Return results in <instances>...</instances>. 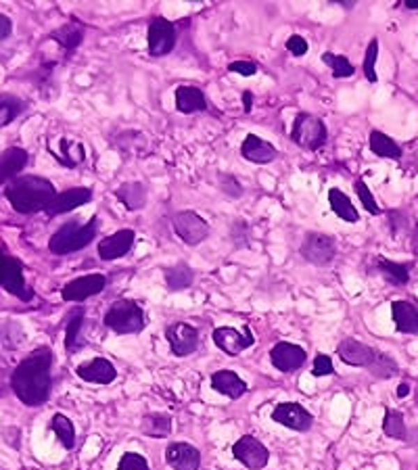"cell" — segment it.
Masks as SVG:
<instances>
[{"mask_svg":"<svg viewBox=\"0 0 418 470\" xmlns=\"http://www.w3.org/2000/svg\"><path fill=\"white\" fill-rule=\"evenodd\" d=\"M52 351L48 347H38L25 359L17 363L10 374V386L21 403L36 407L48 401L52 389Z\"/></svg>","mask_w":418,"mask_h":470,"instance_id":"1","label":"cell"},{"mask_svg":"<svg viewBox=\"0 0 418 470\" xmlns=\"http://www.w3.org/2000/svg\"><path fill=\"white\" fill-rule=\"evenodd\" d=\"M4 194L15 211L19 213H36L46 211L52 198L56 196V190L50 180L40 175H19L8 182L4 188Z\"/></svg>","mask_w":418,"mask_h":470,"instance_id":"2","label":"cell"},{"mask_svg":"<svg viewBox=\"0 0 418 470\" xmlns=\"http://www.w3.org/2000/svg\"><path fill=\"white\" fill-rule=\"evenodd\" d=\"M98 232V219L92 217L86 224L79 221H67L63 224L48 240V251L54 255H69L75 251H82L88 246Z\"/></svg>","mask_w":418,"mask_h":470,"instance_id":"3","label":"cell"},{"mask_svg":"<svg viewBox=\"0 0 418 470\" xmlns=\"http://www.w3.org/2000/svg\"><path fill=\"white\" fill-rule=\"evenodd\" d=\"M102 322H104L107 328H111L117 334H134V332H140L146 326V318H144L142 307L136 301H130V299L115 301L104 311Z\"/></svg>","mask_w":418,"mask_h":470,"instance_id":"4","label":"cell"},{"mask_svg":"<svg viewBox=\"0 0 418 470\" xmlns=\"http://www.w3.org/2000/svg\"><path fill=\"white\" fill-rule=\"evenodd\" d=\"M326 125L320 117L311 113H299L291 127V140L307 150H318L326 142Z\"/></svg>","mask_w":418,"mask_h":470,"instance_id":"5","label":"cell"},{"mask_svg":"<svg viewBox=\"0 0 418 470\" xmlns=\"http://www.w3.org/2000/svg\"><path fill=\"white\" fill-rule=\"evenodd\" d=\"M0 288H4L6 292L19 297L21 301H31L33 299V290L25 284L21 261L10 257V255H6L4 251H0Z\"/></svg>","mask_w":418,"mask_h":470,"instance_id":"6","label":"cell"},{"mask_svg":"<svg viewBox=\"0 0 418 470\" xmlns=\"http://www.w3.org/2000/svg\"><path fill=\"white\" fill-rule=\"evenodd\" d=\"M232 455H234L242 466H247V468H251V470H261V468H265L268 462H270V451H268V447H265L259 439H255L253 434H242V437H238V441L232 445Z\"/></svg>","mask_w":418,"mask_h":470,"instance_id":"7","label":"cell"},{"mask_svg":"<svg viewBox=\"0 0 418 470\" xmlns=\"http://www.w3.org/2000/svg\"><path fill=\"white\" fill-rule=\"evenodd\" d=\"M301 255L314 265H326L336 255V242L324 232H309L301 242Z\"/></svg>","mask_w":418,"mask_h":470,"instance_id":"8","label":"cell"},{"mask_svg":"<svg viewBox=\"0 0 418 470\" xmlns=\"http://www.w3.org/2000/svg\"><path fill=\"white\" fill-rule=\"evenodd\" d=\"M171 224H173L176 236H178L182 242L190 244V246L203 242V240L209 236V226H207V221H205L199 213H194V211H180V213H176Z\"/></svg>","mask_w":418,"mask_h":470,"instance_id":"9","label":"cell"},{"mask_svg":"<svg viewBox=\"0 0 418 470\" xmlns=\"http://www.w3.org/2000/svg\"><path fill=\"white\" fill-rule=\"evenodd\" d=\"M165 338L176 357H186L199 347V330L186 322H173L165 328Z\"/></svg>","mask_w":418,"mask_h":470,"instance_id":"10","label":"cell"},{"mask_svg":"<svg viewBox=\"0 0 418 470\" xmlns=\"http://www.w3.org/2000/svg\"><path fill=\"white\" fill-rule=\"evenodd\" d=\"M272 420L278 422L280 426L291 428V430L305 432V430L311 428L314 416H311L301 403H295V401H282V403H278V405L272 409Z\"/></svg>","mask_w":418,"mask_h":470,"instance_id":"11","label":"cell"},{"mask_svg":"<svg viewBox=\"0 0 418 470\" xmlns=\"http://www.w3.org/2000/svg\"><path fill=\"white\" fill-rule=\"evenodd\" d=\"M213 343L226 355L234 357V355L242 353L245 349H249L255 343V336L251 334V328L249 326H245L242 332H238L232 326H222V328H215L213 330Z\"/></svg>","mask_w":418,"mask_h":470,"instance_id":"12","label":"cell"},{"mask_svg":"<svg viewBox=\"0 0 418 470\" xmlns=\"http://www.w3.org/2000/svg\"><path fill=\"white\" fill-rule=\"evenodd\" d=\"M148 52L153 56H165L176 46V27L161 17H155L148 23Z\"/></svg>","mask_w":418,"mask_h":470,"instance_id":"13","label":"cell"},{"mask_svg":"<svg viewBox=\"0 0 418 470\" xmlns=\"http://www.w3.org/2000/svg\"><path fill=\"white\" fill-rule=\"evenodd\" d=\"M305 359H307L305 349L299 347V345H295V343H288V340H280V343H276L270 349V361H272V366L276 370H280V372H286V374L299 370L305 363Z\"/></svg>","mask_w":418,"mask_h":470,"instance_id":"14","label":"cell"},{"mask_svg":"<svg viewBox=\"0 0 418 470\" xmlns=\"http://www.w3.org/2000/svg\"><path fill=\"white\" fill-rule=\"evenodd\" d=\"M104 286H107V278L102 274H88V276H79L75 280H69L63 286L61 297L65 301L77 303V301H84L88 297L98 295L100 290H104Z\"/></svg>","mask_w":418,"mask_h":470,"instance_id":"15","label":"cell"},{"mask_svg":"<svg viewBox=\"0 0 418 470\" xmlns=\"http://www.w3.org/2000/svg\"><path fill=\"white\" fill-rule=\"evenodd\" d=\"M165 462L171 470H199L201 451L190 443H169L165 449Z\"/></svg>","mask_w":418,"mask_h":470,"instance_id":"16","label":"cell"},{"mask_svg":"<svg viewBox=\"0 0 418 470\" xmlns=\"http://www.w3.org/2000/svg\"><path fill=\"white\" fill-rule=\"evenodd\" d=\"M134 238H136V234L130 228H123V230L113 232L111 236H104L98 242V257L104 261H113V259L127 255L134 244Z\"/></svg>","mask_w":418,"mask_h":470,"instance_id":"17","label":"cell"},{"mask_svg":"<svg viewBox=\"0 0 418 470\" xmlns=\"http://www.w3.org/2000/svg\"><path fill=\"white\" fill-rule=\"evenodd\" d=\"M75 374L86 380V382H96V384H109L117 378L115 366L107 357H94L90 361H84L75 368Z\"/></svg>","mask_w":418,"mask_h":470,"instance_id":"18","label":"cell"},{"mask_svg":"<svg viewBox=\"0 0 418 470\" xmlns=\"http://www.w3.org/2000/svg\"><path fill=\"white\" fill-rule=\"evenodd\" d=\"M90 198H92V190H90V188H86V186L69 188V190L56 192V196H54L52 203L48 205L46 213H48V215L67 213V211H71V209H77V207L90 203Z\"/></svg>","mask_w":418,"mask_h":470,"instance_id":"19","label":"cell"},{"mask_svg":"<svg viewBox=\"0 0 418 470\" xmlns=\"http://www.w3.org/2000/svg\"><path fill=\"white\" fill-rule=\"evenodd\" d=\"M339 357L349 363V366H359V368H368L376 355V349L355 340V338H343L336 347Z\"/></svg>","mask_w":418,"mask_h":470,"instance_id":"20","label":"cell"},{"mask_svg":"<svg viewBox=\"0 0 418 470\" xmlns=\"http://www.w3.org/2000/svg\"><path fill=\"white\" fill-rule=\"evenodd\" d=\"M240 155H242L247 161H251V163L263 165V163L274 161L276 155H278V150H276V146H272L270 142L261 140L259 136L249 134V136L242 140V144H240Z\"/></svg>","mask_w":418,"mask_h":470,"instance_id":"21","label":"cell"},{"mask_svg":"<svg viewBox=\"0 0 418 470\" xmlns=\"http://www.w3.org/2000/svg\"><path fill=\"white\" fill-rule=\"evenodd\" d=\"M211 386L217 393H222V395H226L230 399H238V397H242L247 393V382L232 370H217V372H213L211 374Z\"/></svg>","mask_w":418,"mask_h":470,"instance_id":"22","label":"cell"},{"mask_svg":"<svg viewBox=\"0 0 418 470\" xmlns=\"http://www.w3.org/2000/svg\"><path fill=\"white\" fill-rule=\"evenodd\" d=\"M86 309L82 305H75L67 313V326H65V349L67 353H75L86 347V340L82 338V324H84Z\"/></svg>","mask_w":418,"mask_h":470,"instance_id":"23","label":"cell"},{"mask_svg":"<svg viewBox=\"0 0 418 470\" xmlns=\"http://www.w3.org/2000/svg\"><path fill=\"white\" fill-rule=\"evenodd\" d=\"M391 313L395 328L405 334H418V309L410 301H393Z\"/></svg>","mask_w":418,"mask_h":470,"instance_id":"24","label":"cell"},{"mask_svg":"<svg viewBox=\"0 0 418 470\" xmlns=\"http://www.w3.org/2000/svg\"><path fill=\"white\" fill-rule=\"evenodd\" d=\"M27 165V152L19 146H10L0 152V184L6 180H15L17 173Z\"/></svg>","mask_w":418,"mask_h":470,"instance_id":"25","label":"cell"},{"mask_svg":"<svg viewBox=\"0 0 418 470\" xmlns=\"http://www.w3.org/2000/svg\"><path fill=\"white\" fill-rule=\"evenodd\" d=\"M176 109L180 113H196L207 109L205 94L194 86H178L176 88Z\"/></svg>","mask_w":418,"mask_h":470,"instance_id":"26","label":"cell"},{"mask_svg":"<svg viewBox=\"0 0 418 470\" xmlns=\"http://www.w3.org/2000/svg\"><path fill=\"white\" fill-rule=\"evenodd\" d=\"M115 196L130 211H138L146 205V188L140 182H123L115 188Z\"/></svg>","mask_w":418,"mask_h":470,"instance_id":"27","label":"cell"},{"mask_svg":"<svg viewBox=\"0 0 418 470\" xmlns=\"http://www.w3.org/2000/svg\"><path fill=\"white\" fill-rule=\"evenodd\" d=\"M171 416L169 414H163V412H153V414H146L140 422V430L142 434L146 437H153V439H165L171 434Z\"/></svg>","mask_w":418,"mask_h":470,"instance_id":"28","label":"cell"},{"mask_svg":"<svg viewBox=\"0 0 418 470\" xmlns=\"http://www.w3.org/2000/svg\"><path fill=\"white\" fill-rule=\"evenodd\" d=\"M328 203H330V209L343 219V221H349V224H355L359 221V213L357 209L353 207V203L349 201V196L339 190V188H330L328 190Z\"/></svg>","mask_w":418,"mask_h":470,"instance_id":"29","label":"cell"},{"mask_svg":"<svg viewBox=\"0 0 418 470\" xmlns=\"http://www.w3.org/2000/svg\"><path fill=\"white\" fill-rule=\"evenodd\" d=\"M50 38L54 42H59L65 50H75L84 40V25L77 21H69V23L61 25L59 29H54L50 33Z\"/></svg>","mask_w":418,"mask_h":470,"instance_id":"30","label":"cell"},{"mask_svg":"<svg viewBox=\"0 0 418 470\" xmlns=\"http://www.w3.org/2000/svg\"><path fill=\"white\" fill-rule=\"evenodd\" d=\"M368 144H370V150L378 157H387V159H399L401 157V148L395 140H391L387 134L378 132V130H372L370 132V138H368Z\"/></svg>","mask_w":418,"mask_h":470,"instance_id":"31","label":"cell"},{"mask_svg":"<svg viewBox=\"0 0 418 470\" xmlns=\"http://www.w3.org/2000/svg\"><path fill=\"white\" fill-rule=\"evenodd\" d=\"M163 276H165V284H167L169 290H184V288H188V286L192 284V278H194L190 265L184 263V261H180V263H176V265H171V267H167V269L163 272Z\"/></svg>","mask_w":418,"mask_h":470,"instance_id":"32","label":"cell"},{"mask_svg":"<svg viewBox=\"0 0 418 470\" xmlns=\"http://www.w3.org/2000/svg\"><path fill=\"white\" fill-rule=\"evenodd\" d=\"M50 428L54 430L56 439L61 441V445L65 449H73V445H75V426L65 414H54L52 420H50Z\"/></svg>","mask_w":418,"mask_h":470,"instance_id":"33","label":"cell"},{"mask_svg":"<svg viewBox=\"0 0 418 470\" xmlns=\"http://www.w3.org/2000/svg\"><path fill=\"white\" fill-rule=\"evenodd\" d=\"M368 372H370V374H374L376 378H391V376H395V374H397V363H395V359H393V357H389L387 353L376 351V355H374V359H372V363L368 366Z\"/></svg>","mask_w":418,"mask_h":470,"instance_id":"34","label":"cell"},{"mask_svg":"<svg viewBox=\"0 0 418 470\" xmlns=\"http://www.w3.org/2000/svg\"><path fill=\"white\" fill-rule=\"evenodd\" d=\"M322 63L328 65V69H332L334 77H349L355 71V67L349 63V58L343 56V54H336V52H324L322 54Z\"/></svg>","mask_w":418,"mask_h":470,"instance_id":"35","label":"cell"},{"mask_svg":"<svg viewBox=\"0 0 418 470\" xmlns=\"http://www.w3.org/2000/svg\"><path fill=\"white\" fill-rule=\"evenodd\" d=\"M382 432L391 439H405L408 430H405V422H403V416L395 409H387L385 414V420H382Z\"/></svg>","mask_w":418,"mask_h":470,"instance_id":"36","label":"cell"},{"mask_svg":"<svg viewBox=\"0 0 418 470\" xmlns=\"http://www.w3.org/2000/svg\"><path fill=\"white\" fill-rule=\"evenodd\" d=\"M23 100L10 94H0V127L8 125L21 111H23Z\"/></svg>","mask_w":418,"mask_h":470,"instance_id":"37","label":"cell"},{"mask_svg":"<svg viewBox=\"0 0 418 470\" xmlns=\"http://www.w3.org/2000/svg\"><path fill=\"white\" fill-rule=\"evenodd\" d=\"M378 269L385 276H389L393 282H397V284H405L410 280V265H405V263H395V261L378 259Z\"/></svg>","mask_w":418,"mask_h":470,"instance_id":"38","label":"cell"},{"mask_svg":"<svg viewBox=\"0 0 418 470\" xmlns=\"http://www.w3.org/2000/svg\"><path fill=\"white\" fill-rule=\"evenodd\" d=\"M376 56H378V40L374 38V40H370V44H368V48H366V54H364V75H366V79L368 81H376L378 77H376V71H374V67H376Z\"/></svg>","mask_w":418,"mask_h":470,"instance_id":"39","label":"cell"},{"mask_svg":"<svg viewBox=\"0 0 418 470\" xmlns=\"http://www.w3.org/2000/svg\"><path fill=\"white\" fill-rule=\"evenodd\" d=\"M117 470H150L148 462L144 455L136 453V451H125L117 464Z\"/></svg>","mask_w":418,"mask_h":470,"instance_id":"40","label":"cell"},{"mask_svg":"<svg viewBox=\"0 0 418 470\" xmlns=\"http://www.w3.org/2000/svg\"><path fill=\"white\" fill-rule=\"evenodd\" d=\"M73 146H75V142H69L67 138H61V140H59L61 152H52V157H56V161L63 163V165H67V167H75V165H79L84 159L71 155V148H73Z\"/></svg>","mask_w":418,"mask_h":470,"instance_id":"41","label":"cell"},{"mask_svg":"<svg viewBox=\"0 0 418 470\" xmlns=\"http://www.w3.org/2000/svg\"><path fill=\"white\" fill-rule=\"evenodd\" d=\"M355 192H357L359 203L364 205V209L368 213H372V215H378L380 213V209H378V205H376V201H374V196H372V192H370V188L366 186L364 180H355Z\"/></svg>","mask_w":418,"mask_h":470,"instance_id":"42","label":"cell"},{"mask_svg":"<svg viewBox=\"0 0 418 470\" xmlns=\"http://www.w3.org/2000/svg\"><path fill=\"white\" fill-rule=\"evenodd\" d=\"M217 180H219V188H222L228 196L238 198V196L242 194V186H240V182H238L234 175H230V173H219Z\"/></svg>","mask_w":418,"mask_h":470,"instance_id":"43","label":"cell"},{"mask_svg":"<svg viewBox=\"0 0 418 470\" xmlns=\"http://www.w3.org/2000/svg\"><path fill=\"white\" fill-rule=\"evenodd\" d=\"M334 372V366H332V359L328 355H316L314 359V368H311V374L314 376H328Z\"/></svg>","mask_w":418,"mask_h":470,"instance_id":"44","label":"cell"},{"mask_svg":"<svg viewBox=\"0 0 418 470\" xmlns=\"http://www.w3.org/2000/svg\"><path fill=\"white\" fill-rule=\"evenodd\" d=\"M286 50H288L291 54H295V56H303V54L309 50V44H307V40H305L303 36L295 33V36H291V38L286 40Z\"/></svg>","mask_w":418,"mask_h":470,"instance_id":"45","label":"cell"},{"mask_svg":"<svg viewBox=\"0 0 418 470\" xmlns=\"http://www.w3.org/2000/svg\"><path fill=\"white\" fill-rule=\"evenodd\" d=\"M228 71L232 73H238V75H245V77H251L257 73V65L255 63H249V61H234L228 65Z\"/></svg>","mask_w":418,"mask_h":470,"instance_id":"46","label":"cell"},{"mask_svg":"<svg viewBox=\"0 0 418 470\" xmlns=\"http://www.w3.org/2000/svg\"><path fill=\"white\" fill-rule=\"evenodd\" d=\"M10 31H13L10 19H8L4 13H0V40H6V38L10 36Z\"/></svg>","mask_w":418,"mask_h":470,"instance_id":"47","label":"cell"},{"mask_svg":"<svg viewBox=\"0 0 418 470\" xmlns=\"http://www.w3.org/2000/svg\"><path fill=\"white\" fill-rule=\"evenodd\" d=\"M242 107H245V111L249 113L251 111V107H253V94L247 90V92H242Z\"/></svg>","mask_w":418,"mask_h":470,"instance_id":"48","label":"cell"},{"mask_svg":"<svg viewBox=\"0 0 418 470\" xmlns=\"http://www.w3.org/2000/svg\"><path fill=\"white\" fill-rule=\"evenodd\" d=\"M410 393V384L408 382H401L399 386H397V397H405Z\"/></svg>","mask_w":418,"mask_h":470,"instance_id":"49","label":"cell"},{"mask_svg":"<svg viewBox=\"0 0 418 470\" xmlns=\"http://www.w3.org/2000/svg\"><path fill=\"white\" fill-rule=\"evenodd\" d=\"M405 6L408 8H418V0H405Z\"/></svg>","mask_w":418,"mask_h":470,"instance_id":"50","label":"cell"}]
</instances>
